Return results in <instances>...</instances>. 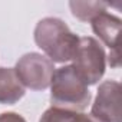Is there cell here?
Here are the masks:
<instances>
[{
	"instance_id": "obj_1",
	"label": "cell",
	"mask_w": 122,
	"mask_h": 122,
	"mask_svg": "<svg viewBox=\"0 0 122 122\" xmlns=\"http://www.w3.org/2000/svg\"><path fill=\"white\" fill-rule=\"evenodd\" d=\"M78 40L79 36L72 33L68 25L57 17H45L35 27L36 45L56 63L72 60Z\"/></svg>"
},
{
	"instance_id": "obj_2",
	"label": "cell",
	"mask_w": 122,
	"mask_h": 122,
	"mask_svg": "<svg viewBox=\"0 0 122 122\" xmlns=\"http://www.w3.org/2000/svg\"><path fill=\"white\" fill-rule=\"evenodd\" d=\"M91 99L88 85L79 78L72 65L55 69L50 82L52 106L81 112L91 103Z\"/></svg>"
},
{
	"instance_id": "obj_3",
	"label": "cell",
	"mask_w": 122,
	"mask_h": 122,
	"mask_svg": "<svg viewBox=\"0 0 122 122\" xmlns=\"http://www.w3.org/2000/svg\"><path fill=\"white\" fill-rule=\"evenodd\" d=\"M72 60V68L88 86L96 85L105 75L106 53L95 37H79Z\"/></svg>"
},
{
	"instance_id": "obj_4",
	"label": "cell",
	"mask_w": 122,
	"mask_h": 122,
	"mask_svg": "<svg viewBox=\"0 0 122 122\" xmlns=\"http://www.w3.org/2000/svg\"><path fill=\"white\" fill-rule=\"evenodd\" d=\"M13 69L19 82L23 86L33 91H43L49 88L52 76L55 73L53 62L49 57L37 52H30L23 55L17 60Z\"/></svg>"
},
{
	"instance_id": "obj_5",
	"label": "cell",
	"mask_w": 122,
	"mask_h": 122,
	"mask_svg": "<svg viewBox=\"0 0 122 122\" xmlns=\"http://www.w3.org/2000/svg\"><path fill=\"white\" fill-rule=\"evenodd\" d=\"M91 115L102 122H121V83L105 81L99 85Z\"/></svg>"
},
{
	"instance_id": "obj_6",
	"label": "cell",
	"mask_w": 122,
	"mask_h": 122,
	"mask_svg": "<svg viewBox=\"0 0 122 122\" xmlns=\"http://www.w3.org/2000/svg\"><path fill=\"white\" fill-rule=\"evenodd\" d=\"M91 25H92L93 33L111 49V53H119L118 39H119L121 26H122L121 19L105 10L96 15L91 20Z\"/></svg>"
},
{
	"instance_id": "obj_7",
	"label": "cell",
	"mask_w": 122,
	"mask_h": 122,
	"mask_svg": "<svg viewBox=\"0 0 122 122\" xmlns=\"http://www.w3.org/2000/svg\"><path fill=\"white\" fill-rule=\"evenodd\" d=\"M25 96V86L19 82L13 68H0V103L15 105Z\"/></svg>"
},
{
	"instance_id": "obj_8",
	"label": "cell",
	"mask_w": 122,
	"mask_h": 122,
	"mask_svg": "<svg viewBox=\"0 0 122 122\" xmlns=\"http://www.w3.org/2000/svg\"><path fill=\"white\" fill-rule=\"evenodd\" d=\"M39 122H102L92 116L91 113H83L79 111H69L60 108H49L43 112Z\"/></svg>"
},
{
	"instance_id": "obj_9",
	"label": "cell",
	"mask_w": 122,
	"mask_h": 122,
	"mask_svg": "<svg viewBox=\"0 0 122 122\" xmlns=\"http://www.w3.org/2000/svg\"><path fill=\"white\" fill-rule=\"evenodd\" d=\"M69 6L72 15L82 22H91L96 15L105 12L108 7V5L102 2H71Z\"/></svg>"
},
{
	"instance_id": "obj_10",
	"label": "cell",
	"mask_w": 122,
	"mask_h": 122,
	"mask_svg": "<svg viewBox=\"0 0 122 122\" xmlns=\"http://www.w3.org/2000/svg\"><path fill=\"white\" fill-rule=\"evenodd\" d=\"M0 122H26V119L16 112H3L0 113Z\"/></svg>"
}]
</instances>
